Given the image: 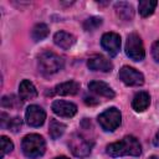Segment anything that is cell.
Listing matches in <instances>:
<instances>
[{
    "label": "cell",
    "instance_id": "obj_1",
    "mask_svg": "<svg viewBox=\"0 0 159 159\" xmlns=\"http://www.w3.org/2000/svg\"><path fill=\"white\" fill-rule=\"evenodd\" d=\"M142 153V145L138 139L133 135H127L122 140L112 143L107 147V154L109 157L117 158L123 155H132L138 157Z\"/></svg>",
    "mask_w": 159,
    "mask_h": 159
},
{
    "label": "cell",
    "instance_id": "obj_2",
    "mask_svg": "<svg viewBox=\"0 0 159 159\" xmlns=\"http://www.w3.org/2000/svg\"><path fill=\"white\" fill-rule=\"evenodd\" d=\"M39 71L45 76L57 73L63 68V58L52 51H43L39 56Z\"/></svg>",
    "mask_w": 159,
    "mask_h": 159
},
{
    "label": "cell",
    "instance_id": "obj_3",
    "mask_svg": "<svg viewBox=\"0 0 159 159\" xmlns=\"http://www.w3.org/2000/svg\"><path fill=\"white\" fill-rule=\"evenodd\" d=\"M21 149L22 153L31 159L39 158L41 155H43L45 150H46V143L45 139L39 135V134H27L21 143Z\"/></svg>",
    "mask_w": 159,
    "mask_h": 159
},
{
    "label": "cell",
    "instance_id": "obj_4",
    "mask_svg": "<svg viewBox=\"0 0 159 159\" xmlns=\"http://www.w3.org/2000/svg\"><path fill=\"white\" fill-rule=\"evenodd\" d=\"M92 145H93V143L89 142L86 137H83L80 133H73L68 140V147H70L72 154L78 158L88 157L92 150Z\"/></svg>",
    "mask_w": 159,
    "mask_h": 159
},
{
    "label": "cell",
    "instance_id": "obj_5",
    "mask_svg": "<svg viewBox=\"0 0 159 159\" xmlns=\"http://www.w3.org/2000/svg\"><path fill=\"white\" fill-rule=\"evenodd\" d=\"M120 122H122V114L114 107L106 109L103 113L98 116V123L102 127V129L106 132H113L120 125Z\"/></svg>",
    "mask_w": 159,
    "mask_h": 159
},
{
    "label": "cell",
    "instance_id": "obj_6",
    "mask_svg": "<svg viewBox=\"0 0 159 159\" xmlns=\"http://www.w3.org/2000/svg\"><path fill=\"white\" fill-rule=\"evenodd\" d=\"M125 53L133 61H142L145 57V51L143 46V41L138 34H130L127 37L125 42Z\"/></svg>",
    "mask_w": 159,
    "mask_h": 159
},
{
    "label": "cell",
    "instance_id": "obj_7",
    "mask_svg": "<svg viewBox=\"0 0 159 159\" xmlns=\"http://www.w3.org/2000/svg\"><path fill=\"white\" fill-rule=\"evenodd\" d=\"M118 77L127 86H142L144 83V76H143V73L139 72V71H137L133 67H129V66H123L119 70Z\"/></svg>",
    "mask_w": 159,
    "mask_h": 159
},
{
    "label": "cell",
    "instance_id": "obj_8",
    "mask_svg": "<svg viewBox=\"0 0 159 159\" xmlns=\"http://www.w3.org/2000/svg\"><path fill=\"white\" fill-rule=\"evenodd\" d=\"M101 45L111 57H114L120 50V36L116 32H106L101 39Z\"/></svg>",
    "mask_w": 159,
    "mask_h": 159
},
{
    "label": "cell",
    "instance_id": "obj_9",
    "mask_svg": "<svg viewBox=\"0 0 159 159\" xmlns=\"http://www.w3.org/2000/svg\"><path fill=\"white\" fill-rule=\"evenodd\" d=\"M25 118H26V123L29 125L40 127L43 124V122L46 119V113L40 106L32 104V106L27 107L26 113H25Z\"/></svg>",
    "mask_w": 159,
    "mask_h": 159
},
{
    "label": "cell",
    "instance_id": "obj_10",
    "mask_svg": "<svg viewBox=\"0 0 159 159\" xmlns=\"http://www.w3.org/2000/svg\"><path fill=\"white\" fill-rule=\"evenodd\" d=\"M52 111H53V113H56L60 117L71 118L77 113V106L72 102L58 99L52 103Z\"/></svg>",
    "mask_w": 159,
    "mask_h": 159
},
{
    "label": "cell",
    "instance_id": "obj_11",
    "mask_svg": "<svg viewBox=\"0 0 159 159\" xmlns=\"http://www.w3.org/2000/svg\"><path fill=\"white\" fill-rule=\"evenodd\" d=\"M87 66L92 71L111 72L113 70V63L108 58H106L101 55H94V56L89 57L88 61H87Z\"/></svg>",
    "mask_w": 159,
    "mask_h": 159
},
{
    "label": "cell",
    "instance_id": "obj_12",
    "mask_svg": "<svg viewBox=\"0 0 159 159\" xmlns=\"http://www.w3.org/2000/svg\"><path fill=\"white\" fill-rule=\"evenodd\" d=\"M80 91V83L76 81H67L63 83L57 84L55 88H52L51 92H47V94H60V96H75Z\"/></svg>",
    "mask_w": 159,
    "mask_h": 159
},
{
    "label": "cell",
    "instance_id": "obj_13",
    "mask_svg": "<svg viewBox=\"0 0 159 159\" xmlns=\"http://www.w3.org/2000/svg\"><path fill=\"white\" fill-rule=\"evenodd\" d=\"M88 89L98 96H102V97H106V98H113L114 97V91L104 82L102 81H92L88 83Z\"/></svg>",
    "mask_w": 159,
    "mask_h": 159
},
{
    "label": "cell",
    "instance_id": "obj_14",
    "mask_svg": "<svg viewBox=\"0 0 159 159\" xmlns=\"http://www.w3.org/2000/svg\"><path fill=\"white\" fill-rule=\"evenodd\" d=\"M53 42L58 47H61L63 50H68L75 45L76 39H75L73 35H71V34H68L66 31H58L53 36Z\"/></svg>",
    "mask_w": 159,
    "mask_h": 159
},
{
    "label": "cell",
    "instance_id": "obj_15",
    "mask_svg": "<svg viewBox=\"0 0 159 159\" xmlns=\"http://www.w3.org/2000/svg\"><path fill=\"white\" fill-rule=\"evenodd\" d=\"M150 104V96L148 92H138L132 99V107L135 112H144Z\"/></svg>",
    "mask_w": 159,
    "mask_h": 159
},
{
    "label": "cell",
    "instance_id": "obj_16",
    "mask_svg": "<svg viewBox=\"0 0 159 159\" xmlns=\"http://www.w3.org/2000/svg\"><path fill=\"white\" fill-rule=\"evenodd\" d=\"M114 10H116L117 16H118L120 20H123V21H130V20H133V17H134L133 6H132L130 4H128V2H124V1L116 2Z\"/></svg>",
    "mask_w": 159,
    "mask_h": 159
},
{
    "label": "cell",
    "instance_id": "obj_17",
    "mask_svg": "<svg viewBox=\"0 0 159 159\" xmlns=\"http://www.w3.org/2000/svg\"><path fill=\"white\" fill-rule=\"evenodd\" d=\"M19 96L22 101L34 99L37 97V89L29 80H24L19 86Z\"/></svg>",
    "mask_w": 159,
    "mask_h": 159
},
{
    "label": "cell",
    "instance_id": "obj_18",
    "mask_svg": "<svg viewBox=\"0 0 159 159\" xmlns=\"http://www.w3.org/2000/svg\"><path fill=\"white\" fill-rule=\"evenodd\" d=\"M157 4L158 2L155 0H142V1H139V5H138L139 14L143 17H148L149 15H152L154 12Z\"/></svg>",
    "mask_w": 159,
    "mask_h": 159
},
{
    "label": "cell",
    "instance_id": "obj_19",
    "mask_svg": "<svg viewBox=\"0 0 159 159\" xmlns=\"http://www.w3.org/2000/svg\"><path fill=\"white\" fill-rule=\"evenodd\" d=\"M65 129H66V125L61 122H58L57 119H51L50 122V128H48V133H50V137L52 139H57L60 138L63 133H65Z\"/></svg>",
    "mask_w": 159,
    "mask_h": 159
},
{
    "label": "cell",
    "instance_id": "obj_20",
    "mask_svg": "<svg viewBox=\"0 0 159 159\" xmlns=\"http://www.w3.org/2000/svg\"><path fill=\"white\" fill-rule=\"evenodd\" d=\"M48 27L47 25L45 24H37L32 27V31H31V37L35 40V41H42L43 39H46L48 36Z\"/></svg>",
    "mask_w": 159,
    "mask_h": 159
},
{
    "label": "cell",
    "instance_id": "obj_21",
    "mask_svg": "<svg viewBox=\"0 0 159 159\" xmlns=\"http://www.w3.org/2000/svg\"><path fill=\"white\" fill-rule=\"evenodd\" d=\"M1 106L5 108H19L21 107V101L20 98L15 96H4L1 99Z\"/></svg>",
    "mask_w": 159,
    "mask_h": 159
},
{
    "label": "cell",
    "instance_id": "obj_22",
    "mask_svg": "<svg viewBox=\"0 0 159 159\" xmlns=\"http://www.w3.org/2000/svg\"><path fill=\"white\" fill-rule=\"evenodd\" d=\"M101 25H102V19L101 17H97V16H92V17H88L87 20H84L83 29L86 31H94Z\"/></svg>",
    "mask_w": 159,
    "mask_h": 159
},
{
    "label": "cell",
    "instance_id": "obj_23",
    "mask_svg": "<svg viewBox=\"0 0 159 159\" xmlns=\"http://www.w3.org/2000/svg\"><path fill=\"white\" fill-rule=\"evenodd\" d=\"M12 149H14V144H12V142H11L7 137L2 135V137H1V158H2L5 154L11 153Z\"/></svg>",
    "mask_w": 159,
    "mask_h": 159
},
{
    "label": "cell",
    "instance_id": "obj_24",
    "mask_svg": "<svg viewBox=\"0 0 159 159\" xmlns=\"http://www.w3.org/2000/svg\"><path fill=\"white\" fill-rule=\"evenodd\" d=\"M21 125H22V120L19 117H14V118L9 119V122H7V129L11 132H15V133L20 130Z\"/></svg>",
    "mask_w": 159,
    "mask_h": 159
},
{
    "label": "cell",
    "instance_id": "obj_25",
    "mask_svg": "<svg viewBox=\"0 0 159 159\" xmlns=\"http://www.w3.org/2000/svg\"><path fill=\"white\" fill-rule=\"evenodd\" d=\"M152 56L157 62H159V40L152 45Z\"/></svg>",
    "mask_w": 159,
    "mask_h": 159
},
{
    "label": "cell",
    "instance_id": "obj_26",
    "mask_svg": "<svg viewBox=\"0 0 159 159\" xmlns=\"http://www.w3.org/2000/svg\"><path fill=\"white\" fill-rule=\"evenodd\" d=\"M84 102L87 104H89V106H94V104H98L99 103V101L96 99V98H93V97H84Z\"/></svg>",
    "mask_w": 159,
    "mask_h": 159
},
{
    "label": "cell",
    "instance_id": "obj_27",
    "mask_svg": "<svg viewBox=\"0 0 159 159\" xmlns=\"http://www.w3.org/2000/svg\"><path fill=\"white\" fill-rule=\"evenodd\" d=\"M153 144H154L155 147H159V130L157 132V134H155V137H154V139H153Z\"/></svg>",
    "mask_w": 159,
    "mask_h": 159
},
{
    "label": "cell",
    "instance_id": "obj_28",
    "mask_svg": "<svg viewBox=\"0 0 159 159\" xmlns=\"http://www.w3.org/2000/svg\"><path fill=\"white\" fill-rule=\"evenodd\" d=\"M149 159H159V155H152Z\"/></svg>",
    "mask_w": 159,
    "mask_h": 159
},
{
    "label": "cell",
    "instance_id": "obj_29",
    "mask_svg": "<svg viewBox=\"0 0 159 159\" xmlns=\"http://www.w3.org/2000/svg\"><path fill=\"white\" fill-rule=\"evenodd\" d=\"M55 159H68V158H66V157H57V158H55Z\"/></svg>",
    "mask_w": 159,
    "mask_h": 159
}]
</instances>
